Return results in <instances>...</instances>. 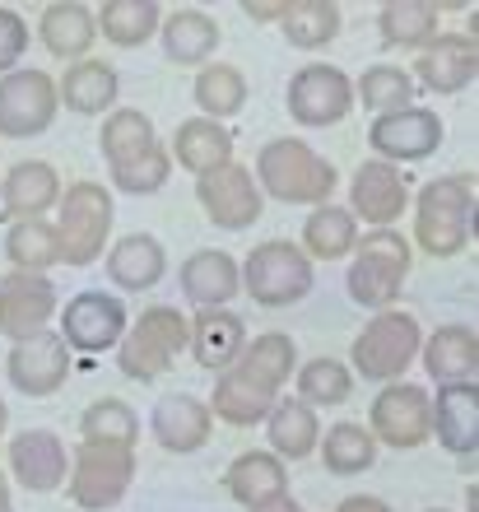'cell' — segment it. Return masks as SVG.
Wrapping results in <instances>:
<instances>
[{
  "instance_id": "35",
  "label": "cell",
  "mask_w": 479,
  "mask_h": 512,
  "mask_svg": "<svg viewBox=\"0 0 479 512\" xmlns=\"http://www.w3.org/2000/svg\"><path fill=\"white\" fill-rule=\"evenodd\" d=\"M438 5L428 0H391L377 10V33L386 47H428L438 38Z\"/></svg>"
},
{
  "instance_id": "17",
  "label": "cell",
  "mask_w": 479,
  "mask_h": 512,
  "mask_svg": "<svg viewBox=\"0 0 479 512\" xmlns=\"http://www.w3.org/2000/svg\"><path fill=\"white\" fill-rule=\"evenodd\" d=\"M70 345L61 340V331H38V336L19 340L10 350V364H5V373H10V387L24 391V396H56V391L66 387L70 378Z\"/></svg>"
},
{
  "instance_id": "27",
  "label": "cell",
  "mask_w": 479,
  "mask_h": 512,
  "mask_svg": "<svg viewBox=\"0 0 479 512\" xmlns=\"http://www.w3.org/2000/svg\"><path fill=\"white\" fill-rule=\"evenodd\" d=\"M424 354V373L438 387H456V382H475L479 373V336L470 326H442L419 345Z\"/></svg>"
},
{
  "instance_id": "19",
  "label": "cell",
  "mask_w": 479,
  "mask_h": 512,
  "mask_svg": "<svg viewBox=\"0 0 479 512\" xmlns=\"http://www.w3.org/2000/svg\"><path fill=\"white\" fill-rule=\"evenodd\" d=\"M405 205H410V177L400 173L396 163H359V173L349 182V215L368 219L373 229H391L405 215Z\"/></svg>"
},
{
  "instance_id": "52",
  "label": "cell",
  "mask_w": 479,
  "mask_h": 512,
  "mask_svg": "<svg viewBox=\"0 0 479 512\" xmlns=\"http://www.w3.org/2000/svg\"><path fill=\"white\" fill-rule=\"evenodd\" d=\"M428 512H447V508H428Z\"/></svg>"
},
{
  "instance_id": "20",
  "label": "cell",
  "mask_w": 479,
  "mask_h": 512,
  "mask_svg": "<svg viewBox=\"0 0 479 512\" xmlns=\"http://www.w3.org/2000/svg\"><path fill=\"white\" fill-rule=\"evenodd\" d=\"M414 70H419V80L428 94H461L466 84H475L479 75V42L475 33H438V38L428 42L424 52H419V61H414Z\"/></svg>"
},
{
  "instance_id": "23",
  "label": "cell",
  "mask_w": 479,
  "mask_h": 512,
  "mask_svg": "<svg viewBox=\"0 0 479 512\" xmlns=\"http://www.w3.org/2000/svg\"><path fill=\"white\" fill-rule=\"evenodd\" d=\"M210 433H214L210 405L200 401V396H191V391H173V396H163L154 405V438L168 452H177V457L200 452V447L210 443Z\"/></svg>"
},
{
  "instance_id": "9",
  "label": "cell",
  "mask_w": 479,
  "mask_h": 512,
  "mask_svg": "<svg viewBox=\"0 0 479 512\" xmlns=\"http://www.w3.org/2000/svg\"><path fill=\"white\" fill-rule=\"evenodd\" d=\"M419 345H424L419 322L410 312L386 308L354 336V368L363 382H396L419 359Z\"/></svg>"
},
{
  "instance_id": "13",
  "label": "cell",
  "mask_w": 479,
  "mask_h": 512,
  "mask_svg": "<svg viewBox=\"0 0 479 512\" xmlns=\"http://www.w3.org/2000/svg\"><path fill=\"white\" fill-rule=\"evenodd\" d=\"M377 443L396 447V452H410V447H424L433 438V405H428V391L414 387V382H386L373 401V429H368Z\"/></svg>"
},
{
  "instance_id": "50",
  "label": "cell",
  "mask_w": 479,
  "mask_h": 512,
  "mask_svg": "<svg viewBox=\"0 0 479 512\" xmlns=\"http://www.w3.org/2000/svg\"><path fill=\"white\" fill-rule=\"evenodd\" d=\"M466 503H470V512H479V494H475V485L466 489Z\"/></svg>"
},
{
  "instance_id": "49",
  "label": "cell",
  "mask_w": 479,
  "mask_h": 512,
  "mask_svg": "<svg viewBox=\"0 0 479 512\" xmlns=\"http://www.w3.org/2000/svg\"><path fill=\"white\" fill-rule=\"evenodd\" d=\"M0 512H14V503H10V485H5V475H0Z\"/></svg>"
},
{
  "instance_id": "45",
  "label": "cell",
  "mask_w": 479,
  "mask_h": 512,
  "mask_svg": "<svg viewBox=\"0 0 479 512\" xmlns=\"http://www.w3.org/2000/svg\"><path fill=\"white\" fill-rule=\"evenodd\" d=\"M24 52H28V24L10 10V5H0V75L19 70Z\"/></svg>"
},
{
  "instance_id": "24",
  "label": "cell",
  "mask_w": 479,
  "mask_h": 512,
  "mask_svg": "<svg viewBox=\"0 0 479 512\" xmlns=\"http://www.w3.org/2000/svg\"><path fill=\"white\" fill-rule=\"evenodd\" d=\"M433 433L438 443L456 457H475L479 447V382H456V387H438L433 396Z\"/></svg>"
},
{
  "instance_id": "46",
  "label": "cell",
  "mask_w": 479,
  "mask_h": 512,
  "mask_svg": "<svg viewBox=\"0 0 479 512\" xmlns=\"http://www.w3.org/2000/svg\"><path fill=\"white\" fill-rule=\"evenodd\" d=\"M335 512H391V508H386L377 494H354V499H345Z\"/></svg>"
},
{
  "instance_id": "26",
  "label": "cell",
  "mask_w": 479,
  "mask_h": 512,
  "mask_svg": "<svg viewBox=\"0 0 479 512\" xmlns=\"http://www.w3.org/2000/svg\"><path fill=\"white\" fill-rule=\"evenodd\" d=\"M242 345H247V322H242L238 312H228V308L196 312L187 350L196 354V364L205 368V373H224V368L242 354Z\"/></svg>"
},
{
  "instance_id": "34",
  "label": "cell",
  "mask_w": 479,
  "mask_h": 512,
  "mask_svg": "<svg viewBox=\"0 0 479 512\" xmlns=\"http://www.w3.org/2000/svg\"><path fill=\"white\" fill-rule=\"evenodd\" d=\"M168 154H173L187 173L205 177V173H214V168L233 163V135L219 122H210V117H191V122H182L173 131V149H168Z\"/></svg>"
},
{
  "instance_id": "42",
  "label": "cell",
  "mask_w": 479,
  "mask_h": 512,
  "mask_svg": "<svg viewBox=\"0 0 479 512\" xmlns=\"http://www.w3.org/2000/svg\"><path fill=\"white\" fill-rule=\"evenodd\" d=\"M298 378V401L303 405H345L349 391H354V368H345L340 359H307V364L293 368Z\"/></svg>"
},
{
  "instance_id": "33",
  "label": "cell",
  "mask_w": 479,
  "mask_h": 512,
  "mask_svg": "<svg viewBox=\"0 0 479 512\" xmlns=\"http://www.w3.org/2000/svg\"><path fill=\"white\" fill-rule=\"evenodd\" d=\"M38 38L42 47L61 61H84V52L94 47L98 38V19L94 10H84L80 0H61V5H47L38 19Z\"/></svg>"
},
{
  "instance_id": "4",
  "label": "cell",
  "mask_w": 479,
  "mask_h": 512,
  "mask_svg": "<svg viewBox=\"0 0 479 512\" xmlns=\"http://www.w3.org/2000/svg\"><path fill=\"white\" fill-rule=\"evenodd\" d=\"M475 238V177L452 173L414 196V243L428 256H461Z\"/></svg>"
},
{
  "instance_id": "48",
  "label": "cell",
  "mask_w": 479,
  "mask_h": 512,
  "mask_svg": "<svg viewBox=\"0 0 479 512\" xmlns=\"http://www.w3.org/2000/svg\"><path fill=\"white\" fill-rule=\"evenodd\" d=\"M252 512H307V508H298V503L284 494V499H275V503H266V508H252Z\"/></svg>"
},
{
  "instance_id": "12",
  "label": "cell",
  "mask_w": 479,
  "mask_h": 512,
  "mask_svg": "<svg viewBox=\"0 0 479 512\" xmlns=\"http://www.w3.org/2000/svg\"><path fill=\"white\" fill-rule=\"evenodd\" d=\"M284 103H289V117L298 126H335L345 122L349 108H354V80L340 66L317 61V66L293 70Z\"/></svg>"
},
{
  "instance_id": "7",
  "label": "cell",
  "mask_w": 479,
  "mask_h": 512,
  "mask_svg": "<svg viewBox=\"0 0 479 512\" xmlns=\"http://www.w3.org/2000/svg\"><path fill=\"white\" fill-rule=\"evenodd\" d=\"M191 322L168 303H154L135 317V326H126V336L117 345V368L131 382H154L159 373L173 368V359L187 350Z\"/></svg>"
},
{
  "instance_id": "29",
  "label": "cell",
  "mask_w": 479,
  "mask_h": 512,
  "mask_svg": "<svg viewBox=\"0 0 479 512\" xmlns=\"http://www.w3.org/2000/svg\"><path fill=\"white\" fill-rule=\"evenodd\" d=\"M117 94H121V80L117 70L107 66V61H75V66L61 75L56 84V98H61V108L80 112V117H107V112L117 108Z\"/></svg>"
},
{
  "instance_id": "3",
  "label": "cell",
  "mask_w": 479,
  "mask_h": 512,
  "mask_svg": "<svg viewBox=\"0 0 479 512\" xmlns=\"http://www.w3.org/2000/svg\"><path fill=\"white\" fill-rule=\"evenodd\" d=\"M252 177L261 187V196H275L284 205H312V210L331 201L335 182H340L335 163L321 159L317 149L293 140V135H280V140L261 145Z\"/></svg>"
},
{
  "instance_id": "15",
  "label": "cell",
  "mask_w": 479,
  "mask_h": 512,
  "mask_svg": "<svg viewBox=\"0 0 479 512\" xmlns=\"http://www.w3.org/2000/svg\"><path fill=\"white\" fill-rule=\"evenodd\" d=\"M196 201L210 215V224H219L228 233L252 229L256 219H261V210H266V196H261L256 177L242 163H224V168L196 177Z\"/></svg>"
},
{
  "instance_id": "11",
  "label": "cell",
  "mask_w": 479,
  "mask_h": 512,
  "mask_svg": "<svg viewBox=\"0 0 479 512\" xmlns=\"http://www.w3.org/2000/svg\"><path fill=\"white\" fill-rule=\"evenodd\" d=\"M56 80L47 70H10L0 75V135L5 140H33L56 122Z\"/></svg>"
},
{
  "instance_id": "36",
  "label": "cell",
  "mask_w": 479,
  "mask_h": 512,
  "mask_svg": "<svg viewBox=\"0 0 479 512\" xmlns=\"http://www.w3.org/2000/svg\"><path fill=\"white\" fill-rule=\"evenodd\" d=\"M163 24V10L154 0H107L98 10V33L112 47H145Z\"/></svg>"
},
{
  "instance_id": "25",
  "label": "cell",
  "mask_w": 479,
  "mask_h": 512,
  "mask_svg": "<svg viewBox=\"0 0 479 512\" xmlns=\"http://www.w3.org/2000/svg\"><path fill=\"white\" fill-rule=\"evenodd\" d=\"M61 201V177H56L52 163L42 159H24L14 163L5 182H0V210L5 219H42L52 205Z\"/></svg>"
},
{
  "instance_id": "21",
  "label": "cell",
  "mask_w": 479,
  "mask_h": 512,
  "mask_svg": "<svg viewBox=\"0 0 479 512\" xmlns=\"http://www.w3.org/2000/svg\"><path fill=\"white\" fill-rule=\"evenodd\" d=\"M10 471L14 480L33 494H52L70 480V452L61 443V433L52 429H24L10 443Z\"/></svg>"
},
{
  "instance_id": "14",
  "label": "cell",
  "mask_w": 479,
  "mask_h": 512,
  "mask_svg": "<svg viewBox=\"0 0 479 512\" xmlns=\"http://www.w3.org/2000/svg\"><path fill=\"white\" fill-rule=\"evenodd\" d=\"M126 303L117 294H98V289H84L75 294L61 308V340L70 350L80 354H103V350H117L121 336H126Z\"/></svg>"
},
{
  "instance_id": "40",
  "label": "cell",
  "mask_w": 479,
  "mask_h": 512,
  "mask_svg": "<svg viewBox=\"0 0 479 512\" xmlns=\"http://www.w3.org/2000/svg\"><path fill=\"white\" fill-rule=\"evenodd\" d=\"M5 256H10L14 270H33V275L56 266L61 247H56L52 224L47 219H14L10 229H5Z\"/></svg>"
},
{
  "instance_id": "18",
  "label": "cell",
  "mask_w": 479,
  "mask_h": 512,
  "mask_svg": "<svg viewBox=\"0 0 479 512\" xmlns=\"http://www.w3.org/2000/svg\"><path fill=\"white\" fill-rule=\"evenodd\" d=\"M56 284L47 275L33 270H10L0 280V336H10L14 345L28 336L47 331V322L56 317Z\"/></svg>"
},
{
  "instance_id": "51",
  "label": "cell",
  "mask_w": 479,
  "mask_h": 512,
  "mask_svg": "<svg viewBox=\"0 0 479 512\" xmlns=\"http://www.w3.org/2000/svg\"><path fill=\"white\" fill-rule=\"evenodd\" d=\"M5 419H10V415H5V401H0V433H5Z\"/></svg>"
},
{
  "instance_id": "37",
  "label": "cell",
  "mask_w": 479,
  "mask_h": 512,
  "mask_svg": "<svg viewBox=\"0 0 479 512\" xmlns=\"http://www.w3.org/2000/svg\"><path fill=\"white\" fill-rule=\"evenodd\" d=\"M359 243V219L340 210V205H317L312 215L303 219V252L321 256V261H340V256L354 252Z\"/></svg>"
},
{
  "instance_id": "22",
  "label": "cell",
  "mask_w": 479,
  "mask_h": 512,
  "mask_svg": "<svg viewBox=\"0 0 479 512\" xmlns=\"http://www.w3.org/2000/svg\"><path fill=\"white\" fill-rule=\"evenodd\" d=\"M177 284H182V294L187 303H196L200 312L205 308H228V298H238L242 289V275H238V261L219 247H200L182 261L177 270Z\"/></svg>"
},
{
  "instance_id": "8",
  "label": "cell",
  "mask_w": 479,
  "mask_h": 512,
  "mask_svg": "<svg viewBox=\"0 0 479 512\" xmlns=\"http://www.w3.org/2000/svg\"><path fill=\"white\" fill-rule=\"evenodd\" d=\"M242 289L252 303L261 308H293L312 294V256L303 247L284 243V238H270V243L252 247L247 252V266H238Z\"/></svg>"
},
{
  "instance_id": "2",
  "label": "cell",
  "mask_w": 479,
  "mask_h": 512,
  "mask_svg": "<svg viewBox=\"0 0 479 512\" xmlns=\"http://www.w3.org/2000/svg\"><path fill=\"white\" fill-rule=\"evenodd\" d=\"M98 149L107 159V173L126 196H154L173 177V154L159 140L154 122L135 108H112L98 131Z\"/></svg>"
},
{
  "instance_id": "16",
  "label": "cell",
  "mask_w": 479,
  "mask_h": 512,
  "mask_svg": "<svg viewBox=\"0 0 479 512\" xmlns=\"http://www.w3.org/2000/svg\"><path fill=\"white\" fill-rule=\"evenodd\" d=\"M368 145L377 149L382 163H419L433 159L442 145V117L433 108H400L373 117L368 126Z\"/></svg>"
},
{
  "instance_id": "1",
  "label": "cell",
  "mask_w": 479,
  "mask_h": 512,
  "mask_svg": "<svg viewBox=\"0 0 479 512\" xmlns=\"http://www.w3.org/2000/svg\"><path fill=\"white\" fill-rule=\"evenodd\" d=\"M298 368V345L284 331H266L252 345H242V354L224 373H214V396L210 415L233 424V429H252L270 415V405L280 401L284 382Z\"/></svg>"
},
{
  "instance_id": "47",
  "label": "cell",
  "mask_w": 479,
  "mask_h": 512,
  "mask_svg": "<svg viewBox=\"0 0 479 512\" xmlns=\"http://www.w3.org/2000/svg\"><path fill=\"white\" fill-rule=\"evenodd\" d=\"M242 10H247V19H261V24L266 19H284V5H242Z\"/></svg>"
},
{
  "instance_id": "30",
  "label": "cell",
  "mask_w": 479,
  "mask_h": 512,
  "mask_svg": "<svg viewBox=\"0 0 479 512\" xmlns=\"http://www.w3.org/2000/svg\"><path fill=\"white\" fill-rule=\"evenodd\" d=\"M228 494H233V503H242V508H266V503L284 499L289 494V471H284V461L275 457V452H242L233 466H228L224 475Z\"/></svg>"
},
{
  "instance_id": "41",
  "label": "cell",
  "mask_w": 479,
  "mask_h": 512,
  "mask_svg": "<svg viewBox=\"0 0 479 512\" xmlns=\"http://www.w3.org/2000/svg\"><path fill=\"white\" fill-rule=\"evenodd\" d=\"M321 466L331 475H359L377 461V438L363 424H335L321 438Z\"/></svg>"
},
{
  "instance_id": "39",
  "label": "cell",
  "mask_w": 479,
  "mask_h": 512,
  "mask_svg": "<svg viewBox=\"0 0 479 512\" xmlns=\"http://www.w3.org/2000/svg\"><path fill=\"white\" fill-rule=\"evenodd\" d=\"M191 94H196L200 117H210V122L238 117L247 108V75L238 66H205L191 84Z\"/></svg>"
},
{
  "instance_id": "53",
  "label": "cell",
  "mask_w": 479,
  "mask_h": 512,
  "mask_svg": "<svg viewBox=\"0 0 479 512\" xmlns=\"http://www.w3.org/2000/svg\"><path fill=\"white\" fill-rule=\"evenodd\" d=\"M0 182H5V173H0Z\"/></svg>"
},
{
  "instance_id": "43",
  "label": "cell",
  "mask_w": 479,
  "mask_h": 512,
  "mask_svg": "<svg viewBox=\"0 0 479 512\" xmlns=\"http://www.w3.org/2000/svg\"><path fill=\"white\" fill-rule=\"evenodd\" d=\"M414 75L410 70H400V66H368L359 75V103L373 117H386V112H400V108H414Z\"/></svg>"
},
{
  "instance_id": "10",
  "label": "cell",
  "mask_w": 479,
  "mask_h": 512,
  "mask_svg": "<svg viewBox=\"0 0 479 512\" xmlns=\"http://www.w3.org/2000/svg\"><path fill=\"white\" fill-rule=\"evenodd\" d=\"M135 480V447L117 443H80L75 461H70V499L89 512H107L126 499V489Z\"/></svg>"
},
{
  "instance_id": "31",
  "label": "cell",
  "mask_w": 479,
  "mask_h": 512,
  "mask_svg": "<svg viewBox=\"0 0 479 512\" xmlns=\"http://www.w3.org/2000/svg\"><path fill=\"white\" fill-rule=\"evenodd\" d=\"M266 433H270V452L280 461H303L321 443V419L298 396H280L266 415Z\"/></svg>"
},
{
  "instance_id": "32",
  "label": "cell",
  "mask_w": 479,
  "mask_h": 512,
  "mask_svg": "<svg viewBox=\"0 0 479 512\" xmlns=\"http://www.w3.org/2000/svg\"><path fill=\"white\" fill-rule=\"evenodd\" d=\"M159 38H163V56L173 66H210V56L224 42V33H219V24H214L210 14L173 10L159 24Z\"/></svg>"
},
{
  "instance_id": "44",
  "label": "cell",
  "mask_w": 479,
  "mask_h": 512,
  "mask_svg": "<svg viewBox=\"0 0 479 512\" xmlns=\"http://www.w3.org/2000/svg\"><path fill=\"white\" fill-rule=\"evenodd\" d=\"M80 433H84V443L135 447V438H140V419H135V410L126 401H117V396H103V401H94L80 415Z\"/></svg>"
},
{
  "instance_id": "28",
  "label": "cell",
  "mask_w": 479,
  "mask_h": 512,
  "mask_svg": "<svg viewBox=\"0 0 479 512\" xmlns=\"http://www.w3.org/2000/svg\"><path fill=\"white\" fill-rule=\"evenodd\" d=\"M107 275L126 294H145L168 275V252L154 233H126L112 252H107Z\"/></svg>"
},
{
  "instance_id": "6",
  "label": "cell",
  "mask_w": 479,
  "mask_h": 512,
  "mask_svg": "<svg viewBox=\"0 0 479 512\" xmlns=\"http://www.w3.org/2000/svg\"><path fill=\"white\" fill-rule=\"evenodd\" d=\"M410 266H414L410 243H405L396 229L363 233L359 243H354V261H349V280H345L349 298H354L359 308L386 312L400 298V289H405Z\"/></svg>"
},
{
  "instance_id": "5",
  "label": "cell",
  "mask_w": 479,
  "mask_h": 512,
  "mask_svg": "<svg viewBox=\"0 0 479 512\" xmlns=\"http://www.w3.org/2000/svg\"><path fill=\"white\" fill-rule=\"evenodd\" d=\"M61 210H56V247H61V261L66 266H94L107 247V233H112V191L103 182H70L61 191Z\"/></svg>"
},
{
  "instance_id": "38",
  "label": "cell",
  "mask_w": 479,
  "mask_h": 512,
  "mask_svg": "<svg viewBox=\"0 0 479 512\" xmlns=\"http://www.w3.org/2000/svg\"><path fill=\"white\" fill-rule=\"evenodd\" d=\"M280 28L289 47L317 52V47L340 38V5H331V0H289Z\"/></svg>"
}]
</instances>
